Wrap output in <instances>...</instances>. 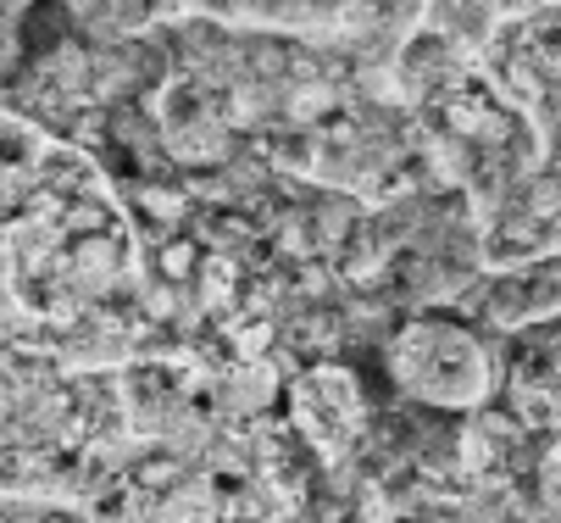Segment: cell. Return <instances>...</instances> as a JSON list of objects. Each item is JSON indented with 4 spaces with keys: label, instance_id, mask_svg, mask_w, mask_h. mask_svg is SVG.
Listing matches in <instances>:
<instances>
[{
    "label": "cell",
    "instance_id": "obj_1",
    "mask_svg": "<svg viewBox=\"0 0 561 523\" xmlns=\"http://www.w3.org/2000/svg\"><path fill=\"white\" fill-rule=\"evenodd\" d=\"M394 379L423 401H450V407H472L490 390V362L478 351V340L456 323H412L400 329L394 345Z\"/></svg>",
    "mask_w": 561,
    "mask_h": 523
},
{
    "label": "cell",
    "instance_id": "obj_2",
    "mask_svg": "<svg viewBox=\"0 0 561 523\" xmlns=\"http://www.w3.org/2000/svg\"><path fill=\"white\" fill-rule=\"evenodd\" d=\"M34 0H0V12H28Z\"/></svg>",
    "mask_w": 561,
    "mask_h": 523
}]
</instances>
